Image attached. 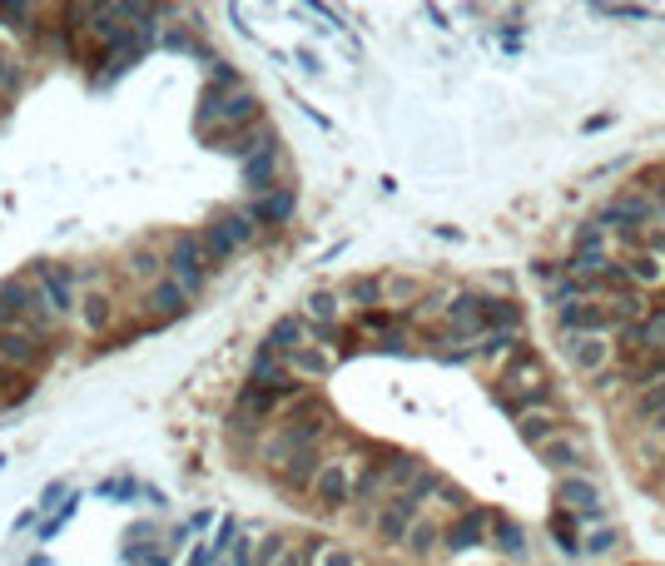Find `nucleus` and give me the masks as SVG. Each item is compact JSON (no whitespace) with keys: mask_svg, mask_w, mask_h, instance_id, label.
Segmentation results:
<instances>
[{"mask_svg":"<svg viewBox=\"0 0 665 566\" xmlns=\"http://www.w3.org/2000/svg\"><path fill=\"white\" fill-rule=\"evenodd\" d=\"M164 264H169V279L179 283L184 293H199L204 279H209V249H204L199 234H179V239L169 244Z\"/></svg>","mask_w":665,"mask_h":566,"instance_id":"obj_1","label":"nucleus"},{"mask_svg":"<svg viewBox=\"0 0 665 566\" xmlns=\"http://www.w3.org/2000/svg\"><path fill=\"white\" fill-rule=\"evenodd\" d=\"M556 502H561V512H571L576 522H596V527H606V497H601V487L591 482V477H556Z\"/></svg>","mask_w":665,"mask_h":566,"instance_id":"obj_2","label":"nucleus"},{"mask_svg":"<svg viewBox=\"0 0 665 566\" xmlns=\"http://www.w3.org/2000/svg\"><path fill=\"white\" fill-rule=\"evenodd\" d=\"M353 487H358V462L353 457H328V467L313 482V502L323 512H338V507L353 502Z\"/></svg>","mask_w":665,"mask_h":566,"instance_id":"obj_3","label":"nucleus"},{"mask_svg":"<svg viewBox=\"0 0 665 566\" xmlns=\"http://www.w3.org/2000/svg\"><path fill=\"white\" fill-rule=\"evenodd\" d=\"M566 358L581 378H601L616 358V333H581V338H566Z\"/></svg>","mask_w":665,"mask_h":566,"instance_id":"obj_4","label":"nucleus"},{"mask_svg":"<svg viewBox=\"0 0 665 566\" xmlns=\"http://www.w3.org/2000/svg\"><path fill=\"white\" fill-rule=\"evenodd\" d=\"M417 517H422V502H417L412 492H398L393 502H383V507H378V517H373V532H378L388 547H402Z\"/></svg>","mask_w":665,"mask_h":566,"instance_id":"obj_5","label":"nucleus"},{"mask_svg":"<svg viewBox=\"0 0 665 566\" xmlns=\"http://www.w3.org/2000/svg\"><path fill=\"white\" fill-rule=\"evenodd\" d=\"M254 229H259V219L244 209V214H224L219 224H209V234H204V249H209V259H229L239 244H249L254 239Z\"/></svg>","mask_w":665,"mask_h":566,"instance_id":"obj_6","label":"nucleus"},{"mask_svg":"<svg viewBox=\"0 0 665 566\" xmlns=\"http://www.w3.org/2000/svg\"><path fill=\"white\" fill-rule=\"evenodd\" d=\"M492 537V512H482V507H467L447 532H442V547L452 552V557H462V552H477L482 542Z\"/></svg>","mask_w":665,"mask_h":566,"instance_id":"obj_7","label":"nucleus"},{"mask_svg":"<svg viewBox=\"0 0 665 566\" xmlns=\"http://www.w3.org/2000/svg\"><path fill=\"white\" fill-rule=\"evenodd\" d=\"M35 283H40V298H45L50 318H70V313H75L80 298L70 293V283H75L70 269H60V264H35Z\"/></svg>","mask_w":665,"mask_h":566,"instance_id":"obj_8","label":"nucleus"},{"mask_svg":"<svg viewBox=\"0 0 665 566\" xmlns=\"http://www.w3.org/2000/svg\"><path fill=\"white\" fill-rule=\"evenodd\" d=\"M204 120H214V125H249V120H259V95H249V90H234V95H209L204 100Z\"/></svg>","mask_w":665,"mask_h":566,"instance_id":"obj_9","label":"nucleus"},{"mask_svg":"<svg viewBox=\"0 0 665 566\" xmlns=\"http://www.w3.org/2000/svg\"><path fill=\"white\" fill-rule=\"evenodd\" d=\"M0 363L15 368V373H30V368L45 363V343L35 333H25V328H5L0 333Z\"/></svg>","mask_w":665,"mask_h":566,"instance_id":"obj_10","label":"nucleus"},{"mask_svg":"<svg viewBox=\"0 0 665 566\" xmlns=\"http://www.w3.org/2000/svg\"><path fill=\"white\" fill-rule=\"evenodd\" d=\"M536 457H541V467H551L556 477H576V472H586V442L581 437H556V442H546V447H536Z\"/></svg>","mask_w":665,"mask_h":566,"instance_id":"obj_11","label":"nucleus"},{"mask_svg":"<svg viewBox=\"0 0 665 566\" xmlns=\"http://www.w3.org/2000/svg\"><path fill=\"white\" fill-rule=\"evenodd\" d=\"M507 562H532V542H527V532L512 522V517H502V512H492V537H487Z\"/></svg>","mask_w":665,"mask_h":566,"instance_id":"obj_12","label":"nucleus"},{"mask_svg":"<svg viewBox=\"0 0 665 566\" xmlns=\"http://www.w3.org/2000/svg\"><path fill=\"white\" fill-rule=\"evenodd\" d=\"M517 432H522V442L527 447H546V442H556V437H566V418L556 413V408H546V413H522L517 418Z\"/></svg>","mask_w":665,"mask_h":566,"instance_id":"obj_13","label":"nucleus"},{"mask_svg":"<svg viewBox=\"0 0 665 566\" xmlns=\"http://www.w3.org/2000/svg\"><path fill=\"white\" fill-rule=\"evenodd\" d=\"M333 363H338V353H333V348H323V343H308V348H298V353L288 358V368H293V378H298V383H318V378H328V373H333Z\"/></svg>","mask_w":665,"mask_h":566,"instance_id":"obj_14","label":"nucleus"},{"mask_svg":"<svg viewBox=\"0 0 665 566\" xmlns=\"http://www.w3.org/2000/svg\"><path fill=\"white\" fill-rule=\"evenodd\" d=\"M264 348H273L278 358H293L298 348H308V318H293V313H283V318L268 328Z\"/></svg>","mask_w":665,"mask_h":566,"instance_id":"obj_15","label":"nucleus"},{"mask_svg":"<svg viewBox=\"0 0 665 566\" xmlns=\"http://www.w3.org/2000/svg\"><path fill=\"white\" fill-rule=\"evenodd\" d=\"M328 467V457L318 452V447H308V452H298L283 472H278V482L283 487H293V492H313V482H318V472Z\"/></svg>","mask_w":665,"mask_h":566,"instance_id":"obj_16","label":"nucleus"},{"mask_svg":"<svg viewBox=\"0 0 665 566\" xmlns=\"http://www.w3.org/2000/svg\"><path fill=\"white\" fill-rule=\"evenodd\" d=\"M626 283H631L636 293L661 288V283H665V254H651V249L631 254V259H626Z\"/></svg>","mask_w":665,"mask_h":566,"instance_id":"obj_17","label":"nucleus"},{"mask_svg":"<svg viewBox=\"0 0 665 566\" xmlns=\"http://www.w3.org/2000/svg\"><path fill=\"white\" fill-rule=\"evenodd\" d=\"M184 288L174 279H159V283H149V293H144V308L154 313V318H174V313H184Z\"/></svg>","mask_w":665,"mask_h":566,"instance_id":"obj_18","label":"nucleus"},{"mask_svg":"<svg viewBox=\"0 0 665 566\" xmlns=\"http://www.w3.org/2000/svg\"><path fill=\"white\" fill-rule=\"evenodd\" d=\"M422 472H427V467H422V457H412V452H393V462L383 467V492H393V497H398V492H407Z\"/></svg>","mask_w":665,"mask_h":566,"instance_id":"obj_19","label":"nucleus"},{"mask_svg":"<svg viewBox=\"0 0 665 566\" xmlns=\"http://www.w3.org/2000/svg\"><path fill=\"white\" fill-rule=\"evenodd\" d=\"M482 323L487 333H522V308L512 298H482Z\"/></svg>","mask_w":665,"mask_h":566,"instance_id":"obj_20","label":"nucleus"},{"mask_svg":"<svg viewBox=\"0 0 665 566\" xmlns=\"http://www.w3.org/2000/svg\"><path fill=\"white\" fill-rule=\"evenodd\" d=\"M338 313H343V293H328V288L308 293V303H303V318L313 328H338Z\"/></svg>","mask_w":665,"mask_h":566,"instance_id":"obj_21","label":"nucleus"},{"mask_svg":"<svg viewBox=\"0 0 665 566\" xmlns=\"http://www.w3.org/2000/svg\"><path fill=\"white\" fill-rule=\"evenodd\" d=\"M293 209H298V194H293V189H273V194H264L249 214H254L259 224H288Z\"/></svg>","mask_w":665,"mask_h":566,"instance_id":"obj_22","label":"nucleus"},{"mask_svg":"<svg viewBox=\"0 0 665 566\" xmlns=\"http://www.w3.org/2000/svg\"><path fill=\"white\" fill-rule=\"evenodd\" d=\"M661 413H665V378L651 383V388H641V393H631V423L636 427H651Z\"/></svg>","mask_w":665,"mask_h":566,"instance_id":"obj_23","label":"nucleus"},{"mask_svg":"<svg viewBox=\"0 0 665 566\" xmlns=\"http://www.w3.org/2000/svg\"><path fill=\"white\" fill-rule=\"evenodd\" d=\"M606 308H611V318H616V323H641V318L651 313L646 293H636V288H616V293L606 298Z\"/></svg>","mask_w":665,"mask_h":566,"instance_id":"obj_24","label":"nucleus"},{"mask_svg":"<svg viewBox=\"0 0 665 566\" xmlns=\"http://www.w3.org/2000/svg\"><path fill=\"white\" fill-rule=\"evenodd\" d=\"M110 318H115V298L110 293H80V323L90 333H105Z\"/></svg>","mask_w":665,"mask_h":566,"instance_id":"obj_25","label":"nucleus"},{"mask_svg":"<svg viewBox=\"0 0 665 566\" xmlns=\"http://www.w3.org/2000/svg\"><path fill=\"white\" fill-rule=\"evenodd\" d=\"M273 174H278V144L264 149V154H254V159L244 164V179H249L254 194H273Z\"/></svg>","mask_w":665,"mask_h":566,"instance_id":"obj_26","label":"nucleus"},{"mask_svg":"<svg viewBox=\"0 0 665 566\" xmlns=\"http://www.w3.org/2000/svg\"><path fill=\"white\" fill-rule=\"evenodd\" d=\"M259 457H264V467H273V472H283L293 457H298V447H293V437L278 427V432H268L264 442H259Z\"/></svg>","mask_w":665,"mask_h":566,"instance_id":"obj_27","label":"nucleus"},{"mask_svg":"<svg viewBox=\"0 0 665 566\" xmlns=\"http://www.w3.org/2000/svg\"><path fill=\"white\" fill-rule=\"evenodd\" d=\"M343 298H348L353 308L373 313V308L383 303V279H373V274H358V279H348V288H343Z\"/></svg>","mask_w":665,"mask_h":566,"instance_id":"obj_28","label":"nucleus"},{"mask_svg":"<svg viewBox=\"0 0 665 566\" xmlns=\"http://www.w3.org/2000/svg\"><path fill=\"white\" fill-rule=\"evenodd\" d=\"M437 542H442V527H437V522H432V517H417V522H412V532H407V542H402V547H407V552H412V557H432V552H437Z\"/></svg>","mask_w":665,"mask_h":566,"instance_id":"obj_29","label":"nucleus"},{"mask_svg":"<svg viewBox=\"0 0 665 566\" xmlns=\"http://www.w3.org/2000/svg\"><path fill=\"white\" fill-rule=\"evenodd\" d=\"M507 353H522V333H482V343H477V358L497 363V358H507Z\"/></svg>","mask_w":665,"mask_h":566,"instance_id":"obj_30","label":"nucleus"},{"mask_svg":"<svg viewBox=\"0 0 665 566\" xmlns=\"http://www.w3.org/2000/svg\"><path fill=\"white\" fill-rule=\"evenodd\" d=\"M273 408H278V393H268V388H259V383H249V388L239 393V413H254V423L268 418Z\"/></svg>","mask_w":665,"mask_h":566,"instance_id":"obj_31","label":"nucleus"},{"mask_svg":"<svg viewBox=\"0 0 665 566\" xmlns=\"http://www.w3.org/2000/svg\"><path fill=\"white\" fill-rule=\"evenodd\" d=\"M164 269H169V264H164L154 249H134V254H130V279L159 283V279H164Z\"/></svg>","mask_w":665,"mask_h":566,"instance_id":"obj_32","label":"nucleus"},{"mask_svg":"<svg viewBox=\"0 0 665 566\" xmlns=\"http://www.w3.org/2000/svg\"><path fill=\"white\" fill-rule=\"evenodd\" d=\"M417 293H422V283L407 279V274H388L383 279V303H393V308H407Z\"/></svg>","mask_w":665,"mask_h":566,"instance_id":"obj_33","label":"nucleus"},{"mask_svg":"<svg viewBox=\"0 0 665 566\" xmlns=\"http://www.w3.org/2000/svg\"><path fill=\"white\" fill-rule=\"evenodd\" d=\"M616 547H621V532L616 527H596V532L581 537V557H611Z\"/></svg>","mask_w":665,"mask_h":566,"instance_id":"obj_34","label":"nucleus"},{"mask_svg":"<svg viewBox=\"0 0 665 566\" xmlns=\"http://www.w3.org/2000/svg\"><path fill=\"white\" fill-rule=\"evenodd\" d=\"M606 234H611V229H606L601 219L581 224V229H576V254H606Z\"/></svg>","mask_w":665,"mask_h":566,"instance_id":"obj_35","label":"nucleus"},{"mask_svg":"<svg viewBox=\"0 0 665 566\" xmlns=\"http://www.w3.org/2000/svg\"><path fill=\"white\" fill-rule=\"evenodd\" d=\"M318 566H363V557L353 547H323L318 552Z\"/></svg>","mask_w":665,"mask_h":566,"instance_id":"obj_36","label":"nucleus"},{"mask_svg":"<svg viewBox=\"0 0 665 566\" xmlns=\"http://www.w3.org/2000/svg\"><path fill=\"white\" fill-rule=\"evenodd\" d=\"M15 85H20V65H15V55L0 45V95H10Z\"/></svg>","mask_w":665,"mask_h":566,"instance_id":"obj_37","label":"nucleus"},{"mask_svg":"<svg viewBox=\"0 0 665 566\" xmlns=\"http://www.w3.org/2000/svg\"><path fill=\"white\" fill-rule=\"evenodd\" d=\"M661 452H665V437H656V432L636 437V457H641V467H651V462H656Z\"/></svg>","mask_w":665,"mask_h":566,"instance_id":"obj_38","label":"nucleus"},{"mask_svg":"<svg viewBox=\"0 0 665 566\" xmlns=\"http://www.w3.org/2000/svg\"><path fill=\"white\" fill-rule=\"evenodd\" d=\"M283 557H288V542H283V537H268L264 552H259V562H254V566H278Z\"/></svg>","mask_w":665,"mask_h":566,"instance_id":"obj_39","label":"nucleus"},{"mask_svg":"<svg viewBox=\"0 0 665 566\" xmlns=\"http://www.w3.org/2000/svg\"><path fill=\"white\" fill-rule=\"evenodd\" d=\"M437 502H442V507H452V512H457V517H462V512H467V507H472V502H467V492H457V487H452V482H442V492H437Z\"/></svg>","mask_w":665,"mask_h":566,"instance_id":"obj_40","label":"nucleus"},{"mask_svg":"<svg viewBox=\"0 0 665 566\" xmlns=\"http://www.w3.org/2000/svg\"><path fill=\"white\" fill-rule=\"evenodd\" d=\"M532 279H536V283H551V279H556V264L536 259V264H532Z\"/></svg>","mask_w":665,"mask_h":566,"instance_id":"obj_41","label":"nucleus"},{"mask_svg":"<svg viewBox=\"0 0 665 566\" xmlns=\"http://www.w3.org/2000/svg\"><path fill=\"white\" fill-rule=\"evenodd\" d=\"M656 219L665 224V184H661V194H656Z\"/></svg>","mask_w":665,"mask_h":566,"instance_id":"obj_42","label":"nucleus"},{"mask_svg":"<svg viewBox=\"0 0 665 566\" xmlns=\"http://www.w3.org/2000/svg\"><path fill=\"white\" fill-rule=\"evenodd\" d=\"M10 393V373H5V363H0V398Z\"/></svg>","mask_w":665,"mask_h":566,"instance_id":"obj_43","label":"nucleus"},{"mask_svg":"<svg viewBox=\"0 0 665 566\" xmlns=\"http://www.w3.org/2000/svg\"><path fill=\"white\" fill-rule=\"evenodd\" d=\"M646 432H656V437H665V413H661V418H656L651 427H646Z\"/></svg>","mask_w":665,"mask_h":566,"instance_id":"obj_44","label":"nucleus"},{"mask_svg":"<svg viewBox=\"0 0 665 566\" xmlns=\"http://www.w3.org/2000/svg\"><path fill=\"white\" fill-rule=\"evenodd\" d=\"M278 566H303V562H298V552H288V557H283Z\"/></svg>","mask_w":665,"mask_h":566,"instance_id":"obj_45","label":"nucleus"},{"mask_svg":"<svg viewBox=\"0 0 665 566\" xmlns=\"http://www.w3.org/2000/svg\"><path fill=\"white\" fill-rule=\"evenodd\" d=\"M661 487H665V472H661Z\"/></svg>","mask_w":665,"mask_h":566,"instance_id":"obj_46","label":"nucleus"},{"mask_svg":"<svg viewBox=\"0 0 665 566\" xmlns=\"http://www.w3.org/2000/svg\"><path fill=\"white\" fill-rule=\"evenodd\" d=\"M0 110H5V105H0Z\"/></svg>","mask_w":665,"mask_h":566,"instance_id":"obj_47","label":"nucleus"}]
</instances>
